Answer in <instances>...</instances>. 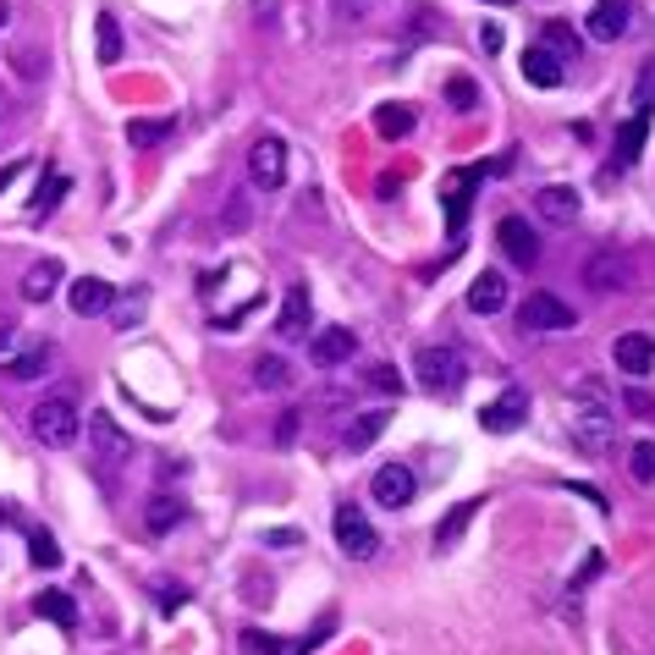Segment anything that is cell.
Segmentation results:
<instances>
[{
	"label": "cell",
	"mask_w": 655,
	"mask_h": 655,
	"mask_svg": "<svg viewBox=\"0 0 655 655\" xmlns=\"http://www.w3.org/2000/svg\"><path fill=\"white\" fill-rule=\"evenodd\" d=\"M573 441L584 452H606L617 441V397L600 381H578L573 392Z\"/></svg>",
	"instance_id": "obj_1"
},
{
	"label": "cell",
	"mask_w": 655,
	"mask_h": 655,
	"mask_svg": "<svg viewBox=\"0 0 655 655\" xmlns=\"http://www.w3.org/2000/svg\"><path fill=\"white\" fill-rule=\"evenodd\" d=\"M29 430H34V441L39 447H50V452H67L78 436H83V414H78V403H72V392H50L34 414H29Z\"/></svg>",
	"instance_id": "obj_2"
},
{
	"label": "cell",
	"mask_w": 655,
	"mask_h": 655,
	"mask_svg": "<svg viewBox=\"0 0 655 655\" xmlns=\"http://www.w3.org/2000/svg\"><path fill=\"white\" fill-rule=\"evenodd\" d=\"M414 375H419V386H425L430 397H458V392L468 386V364H463L458 348H419Z\"/></svg>",
	"instance_id": "obj_3"
},
{
	"label": "cell",
	"mask_w": 655,
	"mask_h": 655,
	"mask_svg": "<svg viewBox=\"0 0 655 655\" xmlns=\"http://www.w3.org/2000/svg\"><path fill=\"white\" fill-rule=\"evenodd\" d=\"M331 529H337V545L353 556V562H370L375 551H381V534H375V523L364 518V507H337V518H331Z\"/></svg>",
	"instance_id": "obj_4"
},
{
	"label": "cell",
	"mask_w": 655,
	"mask_h": 655,
	"mask_svg": "<svg viewBox=\"0 0 655 655\" xmlns=\"http://www.w3.org/2000/svg\"><path fill=\"white\" fill-rule=\"evenodd\" d=\"M518 325H523V331H573L578 314L556 292H529L523 308H518Z\"/></svg>",
	"instance_id": "obj_5"
},
{
	"label": "cell",
	"mask_w": 655,
	"mask_h": 655,
	"mask_svg": "<svg viewBox=\"0 0 655 655\" xmlns=\"http://www.w3.org/2000/svg\"><path fill=\"white\" fill-rule=\"evenodd\" d=\"M89 447H94V463H105V468L133 463V436L111 414H89Z\"/></svg>",
	"instance_id": "obj_6"
},
{
	"label": "cell",
	"mask_w": 655,
	"mask_h": 655,
	"mask_svg": "<svg viewBox=\"0 0 655 655\" xmlns=\"http://www.w3.org/2000/svg\"><path fill=\"white\" fill-rule=\"evenodd\" d=\"M248 177H253V188L275 193V188L286 182V144H281V138H259V144L248 149Z\"/></svg>",
	"instance_id": "obj_7"
},
{
	"label": "cell",
	"mask_w": 655,
	"mask_h": 655,
	"mask_svg": "<svg viewBox=\"0 0 655 655\" xmlns=\"http://www.w3.org/2000/svg\"><path fill=\"white\" fill-rule=\"evenodd\" d=\"M353 353H359V337L348 331V325H325V331L308 337V359H314L319 370H337V364H348Z\"/></svg>",
	"instance_id": "obj_8"
},
{
	"label": "cell",
	"mask_w": 655,
	"mask_h": 655,
	"mask_svg": "<svg viewBox=\"0 0 655 655\" xmlns=\"http://www.w3.org/2000/svg\"><path fill=\"white\" fill-rule=\"evenodd\" d=\"M370 490H375V501H381V507H392V512H397V507H408V501H414L419 479H414V468H408V463H381V468H375V479H370Z\"/></svg>",
	"instance_id": "obj_9"
},
{
	"label": "cell",
	"mask_w": 655,
	"mask_h": 655,
	"mask_svg": "<svg viewBox=\"0 0 655 655\" xmlns=\"http://www.w3.org/2000/svg\"><path fill=\"white\" fill-rule=\"evenodd\" d=\"M584 23H589V39L617 45V39L628 34V23H633V0H595Z\"/></svg>",
	"instance_id": "obj_10"
},
{
	"label": "cell",
	"mask_w": 655,
	"mask_h": 655,
	"mask_svg": "<svg viewBox=\"0 0 655 655\" xmlns=\"http://www.w3.org/2000/svg\"><path fill=\"white\" fill-rule=\"evenodd\" d=\"M496 242H501V253L512 259V264H534L540 259V237H534V226L523 221V215H501V226H496Z\"/></svg>",
	"instance_id": "obj_11"
},
{
	"label": "cell",
	"mask_w": 655,
	"mask_h": 655,
	"mask_svg": "<svg viewBox=\"0 0 655 655\" xmlns=\"http://www.w3.org/2000/svg\"><path fill=\"white\" fill-rule=\"evenodd\" d=\"M523 419H529V392H518V386H507V392H501V397L479 414V425H485L490 436H512Z\"/></svg>",
	"instance_id": "obj_12"
},
{
	"label": "cell",
	"mask_w": 655,
	"mask_h": 655,
	"mask_svg": "<svg viewBox=\"0 0 655 655\" xmlns=\"http://www.w3.org/2000/svg\"><path fill=\"white\" fill-rule=\"evenodd\" d=\"M67 303H72L78 319H94V314H105V308L116 303V286L100 281V275H78V281L67 286Z\"/></svg>",
	"instance_id": "obj_13"
},
{
	"label": "cell",
	"mask_w": 655,
	"mask_h": 655,
	"mask_svg": "<svg viewBox=\"0 0 655 655\" xmlns=\"http://www.w3.org/2000/svg\"><path fill=\"white\" fill-rule=\"evenodd\" d=\"M611 359H617V370H622V375L644 381V375H650V364H655V342H650L644 331H628V337H617Z\"/></svg>",
	"instance_id": "obj_14"
},
{
	"label": "cell",
	"mask_w": 655,
	"mask_h": 655,
	"mask_svg": "<svg viewBox=\"0 0 655 655\" xmlns=\"http://www.w3.org/2000/svg\"><path fill=\"white\" fill-rule=\"evenodd\" d=\"M308 319H314L308 286H292V292H286V303H281V319H275V337H286V342L308 337Z\"/></svg>",
	"instance_id": "obj_15"
},
{
	"label": "cell",
	"mask_w": 655,
	"mask_h": 655,
	"mask_svg": "<svg viewBox=\"0 0 655 655\" xmlns=\"http://www.w3.org/2000/svg\"><path fill=\"white\" fill-rule=\"evenodd\" d=\"M562 67H567V61L551 56L545 45H529V50H523V78H529L534 89H562V78H567Z\"/></svg>",
	"instance_id": "obj_16"
},
{
	"label": "cell",
	"mask_w": 655,
	"mask_h": 655,
	"mask_svg": "<svg viewBox=\"0 0 655 655\" xmlns=\"http://www.w3.org/2000/svg\"><path fill=\"white\" fill-rule=\"evenodd\" d=\"M468 308L474 314H501L507 308V275L501 270H479L468 286Z\"/></svg>",
	"instance_id": "obj_17"
},
{
	"label": "cell",
	"mask_w": 655,
	"mask_h": 655,
	"mask_svg": "<svg viewBox=\"0 0 655 655\" xmlns=\"http://www.w3.org/2000/svg\"><path fill=\"white\" fill-rule=\"evenodd\" d=\"M534 210H540V221H551V226H573V221H578V193H573V188H540V193H534Z\"/></svg>",
	"instance_id": "obj_18"
},
{
	"label": "cell",
	"mask_w": 655,
	"mask_h": 655,
	"mask_svg": "<svg viewBox=\"0 0 655 655\" xmlns=\"http://www.w3.org/2000/svg\"><path fill=\"white\" fill-rule=\"evenodd\" d=\"M61 281H67L61 259H39V264L23 275V297H29V303H50V297L61 292Z\"/></svg>",
	"instance_id": "obj_19"
},
{
	"label": "cell",
	"mask_w": 655,
	"mask_h": 655,
	"mask_svg": "<svg viewBox=\"0 0 655 655\" xmlns=\"http://www.w3.org/2000/svg\"><path fill=\"white\" fill-rule=\"evenodd\" d=\"M644 133H650V111H633V116L617 127V166H622V171L639 160V149H644Z\"/></svg>",
	"instance_id": "obj_20"
},
{
	"label": "cell",
	"mask_w": 655,
	"mask_h": 655,
	"mask_svg": "<svg viewBox=\"0 0 655 655\" xmlns=\"http://www.w3.org/2000/svg\"><path fill=\"white\" fill-rule=\"evenodd\" d=\"M584 281H589L595 292H617V286H628V259H617V253H595L589 270H584Z\"/></svg>",
	"instance_id": "obj_21"
},
{
	"label": "cell",
	"mask_w": 655,
	"mask_h": 655,
	"mask_svg": "<svg viewBox=\"0 0 655 655\" xmlns=\"http://www.w3.org/2000/svg\"><path fill=\"white\" fill-rule=\"evenodd\" d=\"M171 133H177V116H138V122H127V144L133 149H155Z\"/></svg>",
	"instance_id": "obj_22"
},
{
	"label": "cell",
	"mask_w": 655,
	"mask_h": 655,
	"mask_svg": "<svg viewBox=\"0 0 655 655\" xmlns=\"http://www.w3.org/2000/svg\"><path fill=\"white\" fill-rule=\"evenodd\" d=\"M479 182V171H452L447 177V215H452V237L463 231V215H468V188Z\"/></svg>",
	"instance_id": "obj_23"
},
{
	"label": "cell",
	"mask_w": 655,
	"mask_h": 655,
	"mask_svg": "<svg viewBox=\"0 0 655 655\" xmlns=\"http://www.w3.org/2000/svg\"><path fill=\"white\" fill-rule=\"evenodd\" d=\"M485 501H458L452 512H447V523H436V551H452L458 540H463V529L474 523V512H479Z\"/></svg>",
	"instance_id": "obj_24"
},
{
	"label": "cell",
	"mask_w": 655,
	"mask_h": 655,
	"mask_svg": "<svg viewBox=\"0 0 655 655\" xmlns=\"http://www.w3.org/2000/svg\"><path fill=\"white\" fill-rule=\"evenodd\" d=\"M34 611H39L45 622H56V628H78V600H72L67 589H45V595L34 600Z\"/></svg>",
	"instance_id": "obj_25"
},
{
	"label": "cell",
	"mask_w": 655,
	"mask_h": 655,
	"mask_svg": "<svg viewBox=\"0 0 655 655\" xmlns=\"http://www.w3.org/2000/svg\"><path fill=\"white\" fill-rule=\"evenodd\" d=\"M375 133H381V138H408V133H414V105H403V100L381 105V111H375Z\"/></svg>",
	"instance_id": "obj_26"
},
{
	"label": "cell",
	"mask_w": 655,
	"mask_h": 655,
	"mask_svg": "<svg viewBox=\"0 0 655 655\" xmlns=\"http://www.w3.org/2000/svg\"><path fill=\"white\" fill-rule=\"evenodd\" d=\"M94 34H100V50H94L100 67H116V61H122V23H116L111 12H100V18H94Z\"/></svg>",
	"instance_id": "obj_27"
},
{
	"label": "cell",
	"mask_w": 655,
	"mask_h": 655,
	"mask_svg": "<svg viewBox=\"0 0 655 655\" xmlns=\"http://www.w3.org/2000/svg\"><path fill=\"white\" fill-rule=\"evenodd\" d=\"M540 45H545L551 56H562L567 67H573V61H578V50H584V39H578L567 23H545V39H540Z\"/></svg>",
	"instance_id": "obj_28"
},
{
	"label": "cell",
	"mask_w": 655,
	"mask_h": 655,
	"mask_svg": "<svg viewBox=\"0 0 655 655\" xmlns=\"http://www.w3.org/2000/svg\"><path fill=\"white\" fill-rule=\"evenodd\" d=\"M386 419H392V414H381V408H375V414H359V419L348 425V436H342V441H348L353 452H364L370 441H381V430H386Z\"/></svg>",
	"instance_id": "obj_29"
},
{
	"label": "cell",
	"mask_w": 655,
	"mask_h": 655,
	"mask_svg": "<svg viewBox=\"0 0 655 655\" xmlns=\"http://www.w3.org/2000/svg\"><path fill=\"white\" fill-rule=\"evenodd\" d=\"M253 386H259V392H286V386H292L286 359H275V353H270V359H259V364H253Z\"/></svg>",
	"instance_id": "obj_30"
},
{
	"label": "cell",
	"mask_w": 655,
	"mask_h": 655,
	"mask_svg": "<svg viewBox=\"0 0 655 655\" xmlns=\"http://www.w3.org/2000/svg\"><path fill=\"white\" fill-rule=\"evenodd\" d=\"M628 474H633V485H655V441L628 447Z\"/></svg>",
	"instance_id": "obj_31"
},
{
	"label": "cell",
	"mask_w": 655,
	"mask_h": 655,
	"mask_svg": "<svg viewBox=\"0 0 655 655\" xmlns=\"http://www.w3.org/2000/svg\"><path fill=\"white\" fill-rule=\"evenodd\" d=\"M111 308H116V331H133V325L144 319V308H149V292L133 286V292H127L122 303H111Z\"/></svg>",
	"instance_id": "obj_32"
},
{
	"label": "cell",
	"mask_w": 655,
	"mask_h": 655,
	"mask_svg": "<svg viewBox=\"0 0 655 655\" xmlns=\"http://www.w3.org/2000/svg\"><path fill=\"white\" fill-rule=\"evenodd\" d=\"M29 562H34V567H61V545H56V534L34 529V534H29Z\"/></svg>",
	"instance_id": "obj_33"
},
{
	"label": "cell",
	"mask_w": 655,
	"mask_h": 655,
	"mask_svg": "<svg viewBox=\"0 0 655 655\" xmlns=\"http://www.w3.org/2000/svg\"><path fill=\"white\" fill-rule=\"evenodd\" d=\"M45 364H50V348H34V353L7 364V381H34V375H45Z\"/></svg>",
	"instance_id": "obj_34"
},
{
	"label": "cell",
	"mask_w": 655,
	"mask_h": 655,
	"mask_svg": "<svg viewBox=\"0 0 655 655\" xmlns=\"http://www.w3.org/2000/svg\"><path fill=\"white\" fill-rule=\"evenodd\" d=\"M177 518H182V501H171V496H155V501H149V512H144V523H149L155 534H166Z\"/></svg>",
	"instance_id": "obj_35"
},
{
	"label": "cell",
	"mask_w": 655,
	"mask_h": 655,
	"mask_svg": "<svg viewBox=\"0 0 655 655\" xmlns=\"http://www.w3.org/2000/svg\"><path fill=\"white\" fill-rule=\"evenodd\" d=\"M72 182L67 177H50V182H39V199H34V215H50L56 204H61V193H67Z\"/></svg>",
	"instance_id": "obj_36"
},
{
	"label": "cell",
	"mask_w": 655,
	"mask_h": 655,
	"mask_svg": "<svg viewBox=\"0 0 655 655\" xmlns=\"http://www.w3.org/2000/svg\"><path fill=\"white\" fill-rule=\"evenodd\" d=\"M650 105H655V61H644L633 83V111H650Z\"/></svg>",
	"instance_id": "obj_37"
},
{
	"label": "cell",
	"mask_w": 655,
	"mask_h": 655,
	"mask_svg": "<svg viewBox=\"0 0 655 655\" xmlns=\"http://www.w3.org/2000/svg\"><path fill=\"white\" fill-rule=\"evenodd\" d=\"M370 386H375V392H403V375H397L392 364H375V370H370Z\"/></svg>",
	"instance_id": "obj_38"
},
{
	"label": "cell",
	"mask_w": 655,
	"mask_h": 655,
	"mask_svg": "<svg viewBox=\"0 0 655 655\" xmlns=\"http://www.w3.org/2000/svg\"><path fill=\"white\" fill-rule=\"evenodd\" d=\"M242 650H248V655H281V644H275L270 633H253V628L242 633Z\"/></svg>",
	"instance_id": "obj_39"
},
{
	"label": "cell",
	"mask_w": 655,
	"mask_h": 655,
	"mask_svg": "<svg viewBox=\"0 0 655 655\" xmlns=\"http://www.w3.org/2000/svg\"><path fill=\"white\" fill-rule=\"evenodd\" d=\"M12 348H18V319L0 308V353H12Z\"/></svg>",
	"instance_id": "obj_40"
},
{
	"label": "cell",
	"mask_w": 655,
	"mask_h": 655,
	"mask_svg": "<svg viewBox=\"0 0 655 655\" xmlns=\"http://www.w3.org/2000/svg\"><path fill=\"white\" fill-rule=\"evenodd\" d=\"M447 94H452V105H458V111H474V83H463V78H458Z\"/></svg>",
	"instance_id": "obj_41"
},
{
	"label": "cell",
	"mask_w": 655,
	"mask_h": 655,
	"mask_svg": "<svg viewBox=\"0 0 655 655\" xmlns=\"http://www.w3.org/2000/svg\"><path fill=\"white\" fill-rule=\"evenodd\" d=\"M479 50H485V56H496V50H501V29H496V23H485V29H479Z\"/></svg>",
	"instance_id": "obj_42"
},
{
	"label": "cell",
	"mask_w": 655,
	"mask_h": 655,
	"mask_svg": "<svg viewBox=\"0 0 655 655\" xmlns=\"http://www.w3.org/2000/svg\"><path fill=\"white\" fill-rule=\"evenodd\" d=\"M292 436H297V414H281V425H275V441H281V447H286V441H292Z\"/></svg>",
	"instance_id": "obj_43"
},
{
	"label": "cell",
	"mask_w": 655,
	"mask_h": 655,
	"mask_svg": "<svg viewBox=\"0 0 655 655\" xmlns=\"http://www.w3.org/2000/svg\"><path fill=\"white\" fill-rule=\"evenodd\" d=\"M182 600H188V595H182V589H171V584H166V589H160V611H182Z\"/></svg>",
	"instance_id": "obj_44"
},
{
	"label": "cell",
	"mask_w": 655,
	"mask_h": 655,
	"mask_svg": "<svg viewBox=\"0 0 655 655\" xmlns=\"http://www.w3.org/2000/svg\"><path fill=\"white\" fill-rule=\"evenodd\" d=\"M628 408H633V414H655V403H650L644 392H628Z\"/></svg>",
	"instance_id": "obj_45"
},
{
	"label": "cell",
	"mask_w": 655,
	"mask_h": 655,
	"mask_svg": "<svg viewBox=\"0 0 655 655\" xmlns=\"http://www.w3.org/2000/svg\"><path fill=\"white\" fill-rule=\"evenodd\" d=\"M18 523V512H12V501H0V529H12Z\"/></svg>",
	"instance_id": "obj_46"
},
{
	"label": "cell",
	"mask_w": 655,
	"mask_h": 655,
	"mask_svg": "<svg viewBox=\"0 0 655 655\" xmlns=\"http://www.w3.org/2000/svg\"><path fill=\"white\" fill-rule=\"evenodd\" d=\"M12 23V7H7V0H0V29H7Z\"/></svg>",
	"instance_id": "obj_47"
},
{
	"label": "cell",
	"mask_w": 655,
	"mask_h": 655,
	"mask_svg": "<svg viewBox=\"0 0 655 655\" xmlns=\"http://www.w3.org/2000/svg\"><path fill=\"white\" fill-rule=\"evenodd\" d=\"M485 7H518V0H485Z\"/></svg>",
	"instance_id": "obj_48"
}]
</instances>
